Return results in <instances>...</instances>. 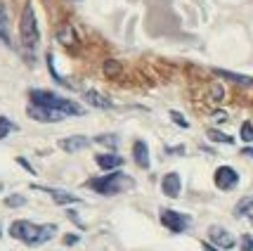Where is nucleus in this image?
I'll return each instance as SVG.
<instances>
[{"instance_id":"obj_1","label":"nucleus","mask_w":253,"mask_h":251,"mask_svg":"<svg viewBox=\"0 0 253 251\" xmlns=\"http://www.w3.org/2000/svg\"><path fill=\"white\" fill-rule=\"evenodd\" d=\"M10 235L29 247H36V244H45V242L52 240L57 235V225H52V223L38 225L31 220H14L10 225Z\"/></svg>"},{"instance_id":"obj_2","label":"nucleus","mask_w":253,"mask_h":251,"mask_svg":"<svg viewBox=\"0 0 253 251\" xmlns=\"http://www.w3.org/2000/svg\"><path fill=\"white\" fill-rule=\"evenodd\" d=\"M85 187L92 190V192H97V195L111 197V195H121V192L132 190L135 180L128 173H123V171H111V173L99 175V178H90L85 183Z\"/></svg>"},{"instance_id":"obj_3","label":"nucleus","mask_w":253,"mask_h":251,"mask_svg":"<svg viewBox=\"0 0 253 251\" xmlns=\"http://www.w3.org/2000/svg\"><path fill=\"white\" fill-rule=\"evenodd\" d=\"M29 100H31V104L57 109V111H62L64 116H83V114H85L78 102L62 98V95H57L52 90H38V88H33L31 93H29Z\"/></svg>"},{"instance_id":"obj_4","label":"nucleus","mask_w":253,"mask_h":251,"mask_svg":"<svg viewBox=\"0 0 253 251\" xmlns=\"http://www.w3.org/2000/svg\"><path fill=\"white\" fill-rule=\"evenodd\" d=\"M19 41L26 50H33L38 41H41V29H38V19H36V12L33 5L26 2V7L22 12V19H19Z\"/></svg>"},{"instance_id":"obj_5","label":"nucleus","mask_w":253,"mask_h":251,"mask_svg":"<svg viewBox=\"0 0 253 251\" xmlns=\"http://www.w3.org/2000/svg\"><path fill=\"white\" fill-rule=\"evenodd\" d=\"M159 216H161V225L166 230H170V232H175V235L187 232L192 228V216H187V213H180V211H173V208H161Z\"/></svg>"},{"instance_id":"obj_6","label":"nucleus","mask_w":253,"mask_h":251,"mask_svg":"<svg viewBox=\"0 0 253 251\" xmlns=\"http://www.w3.org/2000/svg\"><path fill=\"white\" fill-rule=\"evenodd\" d=\"M213 183H215L218 190L230 192V190H234V187L239 185V173H237L232 166H218L215 173H213Z\"/></svg>"},{"instance_id":"obj_7","label":"nucleus","mask_w":253,"mask_h":251,"mask_svg":"<svg viewBox=\"0 0 253 251\" xmlns=\"http://www.w3.org/2000/svg\"><path fill=\"white\" fill-rule=\"evenodd\" d=\"M209 242L215 247V249H234L237 247V240L230 230H225L222 225H211L209 228Z\"/></svg>"},{"instance_id":"obj_8","label":"nucleus","mask_w":253,"mask_h":251,"mask_svg":"<svg viewBox=\"0 0 253 251\" xmlns=\"http://www.w3.org/2000/svg\"><path fill=\"white\" fill-rule=\"evenodd\" d=\"M26 114H29L33 121H41V123H57V121H64L66 119L62 111L50 109V107H38V104H29Z\"/></svg>"},{"instance_id":"obj_9","label":"nucleus","mask_w":253,"mask_h":251,"mask_svg":"<svg viewBox=\"0 0 253 251\" xmlns=\"http://www.w3.org/2000/svg\"><path fill=\"white\" fill-rule=\"evenodd\" d=\"M33 190H41L45 195L52 197V201L59 204V206H69V204H78L81 199L76 195H71V192H66V190H57V187H45V185H33Z\"/></svg>"},{"instance_id":"obj_10","label":"nucleus","mask_w":253,"mask_h":251,"mask_svg":"<svg viewBox=\"0 0 253 251\" xmlns=\"http://www.w3.org/2000/svg\"><path fill=\"white\" fill-rule=\"evenodd\" d=\"M95 164H97L99 168H104L107 173H111V171H119L123 166V156L116 152H104V154H97V156H95Z\"/></svg>"},{"instance_id":"obj_11","label":"nucleus","mask_w":253,"mask_h":251,"mask_svg":"<svg viewBox=\"0 0 253 251\" xmlns=\"http://www.w3.org/2000/svg\"><path fill=\"white\" fill-rule=\"evenodd\" d=\"M161 190H164V195L170 197V199L180 197V190H182V180H180V175L177 173H166L164 180H161Z\"/></svg>"},{"instance_id":"obj_12","label":"nucleus","mask_w":253,"mask_h":251,"mask_svg":"<svg viewBox=\"0 0 253 251\" xmlns=\"http://www.w3.org/2000/svg\"><path fill=\"white\" fill-rule=\"evenodd\" d=\"M90 145V140L85 135H71V138H64V140H59V150H64V152L74 154V152H81V150H85Z\"/></svg>"},{"instance_id":"obj_13","label":"nucleus","mask_w":253,"mask_h":251,"mask_svg":"<svg viewBox=\"0 0 253 251\" xmlns=\"http://www.w3.org/2000/svg\"><path fill=\"white\" fill-rule=\"evenodd\" d=\"M132 159H135V164L140 166V168H149V147H147V142L144 140H135L132 145Z\"/></svg>"},{"instance_id":"obj_14","label":"nucleus","mask_w":253,"mask_h":251,"mask_svg":"<svg viewBox=\"0 0 253 251\" xmlns=\"http://www.w3.org/2000/svg\"><path fill=\"white\" fill-rule=\"evenodd\" d=\"M85 102L90 107H97V109H111L114 102L109 98H104L99 90H85Z\"/></svg>"},{"instance_id":"obj_15","label":"nucleus","mask_w":253,"mask_h":251,"mask_svg":"<svg viewBox=\"0 0 253 251\" xmlns=\"http://www.w3.org/2000/svg\"><path fill=\"white\" fill-rule=\"evenodd\" d=\"M0 41L5 45H12L10 41V17H7V7L5 2L0 0Z\"/></svg>"},{"instance_id":"obj_16","label":"nucleus","mask_w":253,"mask_h":251,"mask_svg":"<svg viewBox=\"0 0 253 251\" xmlns=\"http://www.w3.org/2000/svg\"><path fill=\"white\" fill-rule=\"evenodd\" d=\"M234 213H237V216H253V195L239 199L237 206H234Z\"/></svg>"},{"instance_id":"obj_17","label":"nucleus","mask_w":253,"mask_h":251,"mask_svg":"<svg viewBox=\"0 0 253 251\" xmlns=\"http://www.w3.org/2000/svg\"><path fill=\"white\" fill-rule=\"evenodd\" d=\"M95 142H97V145H104V147H109V150H116L119 142H121V138H119L116 133H107V135H97Z\"/></svg>"},{"instance_id":"obj_18","label":"nucleus","mask_w":253,"mask_h":251,"mask_svg":"<svg viewBox=\"0 0 253 251\" xmlns=\"http://www.w3.org/2000/svg\"><path fill=\"white\" fill-rule=\"evenodd\" d=\"M209 140H213V142H222V145H232L234 142V138L232 135H227V133H220V131H215V128H211L209 133Z\"/></svg>"},{"instance_id":"obj_19","label":"nucleus","mask_w":253,"mask_h":251,"mask_svg":"<svg viewBox=\"0 0 253 251\" xmlns=\"http://www.w3.org/2000/svg\"><path fill=\"white\" fill-rule=\"evenodd\" d=\"M12 131H17V126H14L7 116H0V140H2V138H7Z\"/></svg>"},{"instance_id":"obj_20","label":"nucleus","mask_w":253,"mask_h":251,"mask_svg":"<svg viewBox=\"0 0 253 251\" xmlns=\"http://www.w3.org/2000/svg\"><path fill=\"white\" fill-rule=\"evenodd\" d=\"M71 36H74V29H71V26H64L62 31L57 33V38H59L64 45H74V38H71Z\"/></svg>"},{"instance_id":"obj_21","label":"nucleus","mask_w":253,"mask_h":251,"mask_svg":"<svg viewBox=\"0 0 253 251\" xmlns=\"http://www.w3.org/2000/svg\"><path fill=\"white\" fill-rule=\"evenodd\" d=\"M24 204H26V197H22V195H10L5 199V206H10V208L24 206Z\"/></svg>"},{"instance_id":"obj_22","label":"nucleus","mask_w":253,"mask_h":251,"mask_svg":"<svg viewBox=\"0 0 253 251\" xmlns=\"http://www.w3.org/2000/svg\"><path fill=\"white\" fill-rule=\"evenodd\" d=\"M242 140L244 142H253V123H249V121L242 126Z\"/></svg>"},{"instance_id":"obj_23","label":"nucleus","mask_w":253,"mask_h":251,"mask_svg":"<svg viewBox=\"0 0 253 251\" xmlns=\"http://www.w3.org/2000/svg\"><path fill=\"white\" fill-rule=\"evenodd\" d=\"M239 251H253V237L251 235H242V249Z\"/></svg>"},{"instance_id":"obj_24","label":"nucleus","mask_w":253,"mask_h":251,"mask_svg":"<svg viewBox=\"0 0 253 251\" xmlns=\"http://www.w3.org/2000/svg\"><path fill=\"white\" fill-rule=\"evenodd\" d=\"M170 119L175 121L177 126H182V128H187V121L182 119V114H180V111H170Z\"/></svg>"},{"instance_id":"obj_25","label":"nucleus","mask_w":253,"mask_h":251,"mask_svg":"<svg viewBox=\"0 0 253 251\" xmlns=\"http://www.w3.org/2000/svg\"><path fill=\"white\" fill-rule=\"evenodd\" d=\"M78 242V235H64V244L66 247H74Z\"/></svg>"},{"instance_id":"obj_26","label":"nucleus","mask_w":253,"mask_h":251,"mask_svg":"<svg viewBox=\"0 0 253 251\" xmlns=\"http://www.w3.org/2000/svg\"><path fill=\"white\" fill-rule=\"evenodd\" d=\"M17 164H19V166H24V168H26V171H29V173H36V168H31V164H29V161H26V159H22V156H19V159H17Z\"/></svg>"},{"instance_id":"obj_27","label":"nucleus","mask_w":253,"mask_h":251,"mask_svg":"<svg viewBox=\"0 0 253 251\" xmlns=\"http://www.w3.org/2000/svg\"><path fill=\"white\" fill-rule=\"evenodd\" d=\"M213 98H215V100H222V88L220 86H213Z\"/></svg>"},{"instance_id":"obj_28","label":"nucleus","mask_w":253,"mask_h":251,"mask_svg":"<svg viewBox=\"0 0 253 251\" xmlns=\"http://www.w3.org/2000/svg\"><path fill=\"white\" fill-rule=\"evenodd\" d=\"M201 247H204V251H220V249H215V247H213V244H211V242H204V244H201Z\"/></svg>"},{"instance_id":"obj_29","label":"nucleus","mask_w":253,"mask_h":251,"mask_svg":"<svg viewBox=\"0 0 253 251\" xmlns=\"http://www.w3.org/2000/svg\"><path fill=\"white\" fill-rule=\"evenodd\" d=\"M244 154H246V156H253V150H251V147H246V150H244Z\"/></svg>"},{"instance_id":"obj_30","label":"nucleus","mask_w":253,"mask_h":251,"mask_svg":"<svg viewBox=\"0 0 253 251\" xmlns=\"http://www.w3.org/2000/svg\"><path fill=\"white\" fill-rule=\"evenodd\" d=\"M0 192H2V180H0Z\"/></svg>"},{"instance_id":"obj_31","label":"nucleus","mask_w":253,"mask_h":251,"mask_svg":"<svg viewBox=\"0 0 253 251\" xmlns=\"http://www.w3.org/2000/svg\"><path fill=\"white\" fill-rule=\"evenodd\" d=\"M251 220H253V216H251Z\"/></svg>"}]
</instances>
